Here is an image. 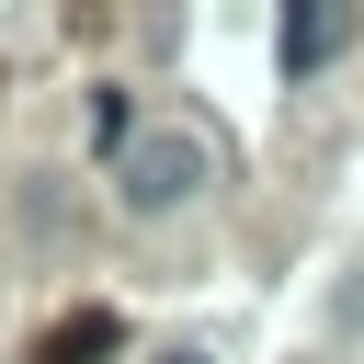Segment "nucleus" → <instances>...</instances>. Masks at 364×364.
<instances>
[{
    "mask_svg": "<svg viewBox=\"0 0 364 364\" xmlns=\"http://www.w3.org/2000/svg\"><path fill=\"white\" fill-rule=\"evenodd\" d=\"M193 182H205V136H136V148H125V182H114V193H125V205H148V216H171V205H182Z\"/></svg>",
    "mask_w": 364,
    "mask_h": 364,
    "instance_id": "1",
    "label": "nucleus"
},
{
    "mask_svg": "<svg viewBox=\"0 0 364 364\" xmlns=\"http://www.w3.org/2000/svg\"><path fill=\"white\" fill-rule=\"evenodd\" d=\"M341 46H353V11H318V0H296V11H284V80L330 68Z\"/></svg>",
    "mask_w": 364,
    "mask_h": 364,
    "instance_id": "2",
    "label": "nucleus"
},
{
    "mask_svg": "<svg viewBox=\"0 0 364 364\" xmlns=\"http://www.w3.org/2000/svg\"><path fill=\"white\" fill-rule=\"evenodd\" d=\"M114 341H125V318H114V307H68V318L34 341V364H114Z\"/></svg>",
    "mask_w": 364,
    "mask_h": 364,
    "instance_id": "3",
    "label": "nucleus"
},
{
    "mask_svg": "<svg viewBox=\"0 0 364 364\" xmlns=\"http://www.w3.org/2000/svg\"><path fill=\"white\" fill-rule=\"evenodd\" d=\"M159 364H205V353H159Z\"/></svg>",
    "mask_w": 364,
    "mask_h": 364,
    "instance_id": "4",
    "label": "nucleus"
}]
</instances>
